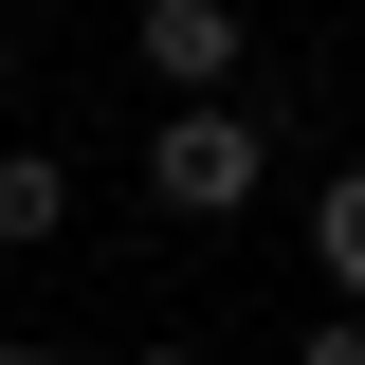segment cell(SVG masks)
Returning <instances> with one entry per match:
<instances>
[{"label":"cell","mask_w":365,"mask_h":365,"mask_svg":"<svg viewBox=\"0 0 365 365\" xmlns=\"http://www.w3.org/2000/svg\"><path fill=\"white\" fill-rule=\"evenodd\" d=\"M256 182H274V110H237V91H165L146 201H165V220H256Z\"/></svg>","instance_id":"cell-1"},{"label":"cell","mask_w":365,"mask_h":365,"mask_svg":"<svg viewBox=\"0 0 365 365\" xmlns=\"http://www.w3.org/2000/svg\"><path fill=\"white\" fill-rule=\"evenodd\" d=\"M128 55H146L165 91H237V55H256V19H237V0H146V19H128Z\"/></svg>","instance_id":"cell-2"},{"label":"cell","mask_w":365,"mask_h":365,"mask_svg":"<svg viewBox=\"0 0 365 365\" xmlns=\"http://www.w3.org/2000/svg\"><path fill=\"white\" fill-rule=\"evenodd\" d=\"M55 220H73V165L55 146H0V256H37Z\"/></svg>","instance_id":"cell-3"},{"label":"cell","mask_w":365,"mask_h":365,"mask_svg":"<svg viewBox=\"0 0 365 365\" xmlns=\"http://www.w3.org/2000/svg\"><path fill=\"white\" fill-rule=\"evenodd\" d=\"M311 274L365 311V165H329V182H311Z\"/></svg>","instance_id":"cell-4"},{"label":"cell","mask_w":365,"mask_h":365,"mask_svg":"<svg viewBox=\"0 0 365 365\" xmlns=\"http://www.w3.org/2000/svg\"><path fill=\"white\" fill-rule=\"evenodd\" d=\"M292 365H365V311L329 292V329H292Z\"/></svg>","instance_id":"cell-5"},{"label":"cell","mask_w":365,"mask_h":365,"mask_svg":"<svg viewBox=\"0 0 365 365\" xmlns=\"http://www.w3.org/2000/svg\"><path fill=\"white\" fill-rule=\"evenodd\" d=\"M128 365H201V347H182V329H146V347H128Z\"/></svg>","instance_id":"cell-6"},{"label":"cell","mask_w":365,"mask_h":365,"mask_svg":"<svg viewBox=\"0 0 365 365\" xmlns=\"http://www.w3.org/2000/svg\"><path fill=\"white\" fill-rule=\"evenodd\" d=\"M0 91H19V19H0Z\"/></svg>","instance_id":"cell-7"},{"label":"cell","mask_w":365,"mask_h":365,"mask_svg":"<svg viewBox=\"0 0 365 365\" xmlns=\"http://www.w3.org/2000/svg\"><path fill=\"white\" fill-rule=\"evenodd\" d=\"M0 365H55V347H0Z\"/></svg>","instance_id":"cell-8"}]
</instances>
